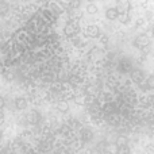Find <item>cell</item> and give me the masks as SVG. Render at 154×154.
I'll use <instances>...</instances> for the list:
<instances>
[{"instance_id": "26", "label": "cell", "mask_w": 154, "mask_h": 154, "mask_svg": "<svg viewBox=\"0 0 154 154\" xmlns=\"http://www.w3.org/2000/svg\"><path fill=\"white\" fill-rule=\"evenodd\" d=\"M4 119H5V118H4V114H3V112L0 111V126H2L3 123H4Z\"/></svg>"}, {"instance_id": "22", "label": "cell", "mask_w": 154, "mask_h": 154, "mask_svg": "<svg viewBox=\"0 0 154 154\" xmlns=\"http://www.w3.org/2000/svg\"><path fill=\"white\" fill-rule=\"evenodd\" d=\"M4 106H5V100H4V97H3V96H0V111L4 108Z\"/></svg>"}, {"instance_id": "20", "label": "cell", "mask_w": 154, "mask_h": 154, "mask_svg": "<svg viewBox=\"0 0 154 154\" xmlns=\"http://www.w3.org/2000/svg\"><path fill=\"white\" fill-rule=\"evenodd\" d=\"M128 19H130L128 14H123V15H120V22H122V23H126V22H128Z\"/></svg>"}, {"instance_id": "11", "label": "cell", "mask_w": 154, "mask_h": 154, "mask_svg": "<svg viewBox=\"0 0 154 154\" xmlns=\"http://www.w3.org/2000/svg\"><path fill=\"white\" fill-rule=\"evenodd\" d=\"M87 12L91 14V15L96 14V12H97V5H96L95 3H89V4L87 5Z\"/></svg>"}, {"instance_id": "21", "label": "cell", "mask_w": 154, "mask_h": 154, "mask_svg": "<svg viewBox=\"0 0 154 154\" xmlns=\"http://www.w3.org/2000/svg\"><path fill=\"white\" fill-rule=\"evenodd\" d=\"M80 5V0H72L70 2V8H79Z\"/></svg>"}, {"instance_id": "2", "label": "cell", "mask_w": 154, "mask_h": 154, "mask_svg": "<svg viewBox=\"0 0 154 154\" xmlns=\"http://www.w3.org/2000/svg\"><path fill=\"white\" fill-rule=\"evenodd\" d=\"M116 11L119 15H123V14H128L130 11V2L128 0H116Z\"/></svg>"}, {"instance_id": "18", "label": "cell", "mask_w": 154, "mask_h": 154, "mask_svg": "<svg viewBox=\"0 0 154 154\" xmlns=\"http://www.w3.org/2000/svg\"><path fill=\"white\" fill-rule=\"evenodd\" d=\"M138 87H139V89H141L142 92H146V91H149V88H147V85H146V81H142V82H139V84H138Z\"/></svg>"}, {"instance_id": "5", "label": "cell", "mask_w": 154, "mask_h": 154, "mask_svg": "<svg viewBox=\"0 0 154 154\" xmlns=\"http://www.w3.org/2000/svg\"><path fill=\"white\" fill-rule=\"evenodd\" d=\"M131 80H133L134 82H137V84H139V82L145 81V73H143V70H141V69H134L133 72H131Z\"/></svg>"}, {"instance_id": "9", "label": "cell", "mask_w": 154, "mask_h": 154, "mask_svg": "<svg viewBox=\"0 0 154 154\" xmlns=\"http://www.w3.org/2000/svg\"><path fill=\"white\" fill-rule=\"evenodd\" d=\"M57 109H58L60 112H68L69 111V104H68V101L60 100L58 103H57Z\"/></svg>"}, {"instance_id": "31", "label": "cell", "mask_w": 154, "mask_h": 154, "mask_svg": "<svg viewBox=\"0 0 154 154\" xmlns=\"http://www.w3.org/2000/svg\"><path fill=\"white\" fill-rule=\"evenodd\" d=\"M89 3H93V0H89Z\"/></svg>"}, {"instance_id": "25", "label": "cell", "mask_w": 154, "mask_h": 154, "mask_svg": "<svg viewBox=\"0 0 154 154\" xmlns=\"http://www.w3.org/2000/svg\"><path fill=\"white\" fill-rule=\"evenodd\" d=\"M152 16H153V14L150 12V11H147V12L145 14V18H146L145 20H150V18H152Z\"/></svg>"}, {"instance_id": "16", "label": "cell", "mask_w": 154, "mask_h": 154, "mask_svg": "<svg viewBox=\"0 0 154 154\" xmlns=\"http://www.w3.org/2000/svg\"><path fill=\"white\" fill-rule=\"evenodd\" d=\"M8 12V5L5 3H0V16H4Z\"/></svg>"}, {"instance_id": "14", "label": "cell", "mask_w": 154, "mask_h": 154, "mask_svg": "<svg viewBox=\"0 0 154 154\" xmlns=\"http://www.w3.org/2000/svg\"><path fill=\"white\" fill-rule=\"evenodd\" d=\"M131 150L128 146H120L116 149V154H130Z\"/></svg>"}, {"instance_id": "17", "label": "cell", "mask_w": 154, "mask_h": 154, "mask_svg": "<svg viewBox=\"0 0 154 154\" xmlns=\"http://www.w3.org/2000/svg\"><path fill=\"white\" fill-rule=\"evenodd\" d=\"M114 109H115V107H114V104L112 103H107L106 106H104V111L108 112V114L109 112H114Z\"/></svg>"}, {"instance_id": "6", "label": "cell", "mask_w": 154, "mask_h": 154, "mask_svg": "<svg viewBox=\"0 0 154 154\" xmlns=\"http://www.w3.org/2000/svg\"><path fill=\"white\" fill-rule=\"evenodd\" d=\"M49 7H50V11H53L56 15H60V14L64 12V5L58 2H51L49 4Z\"/></svg>"}, {"instance_id": "23", "label": "cell", "mask_w": 154, "mask_h": 154, "mask_svg": "<svg viewBox=\"0 0 154 154\" xmlns=\"http://www.w3.org/2000/svg\"><path fill=\"white\" fill-rule=\"evenodd\" d=\"M145 24V19H138L137 20V23H135V26L137 27H141V26H143Z\"/></svg>"}, {"instance_id": "15", "label": "cell", "mask_w": 154, "mask_h": 154, "mask_svg": "<svg viewBox=\"0 0 154 154\" xmlns=\"http://www.w3.org/2000/svg\"><path fill=\"white\" fill-rule=\"evenodd\" d=\"M146 85L149 89H154V75H150L146 80Z\"/></svg>"}, {"instance_id": "29", "label": "cell", "mask_w": 154, "mask_h": 154, "mask_svg": "<svg viewBox=\"0 0 154 154\" xmlns=\"http://www.w3.org/2000/svg\"><path fill=\"white\" fill-rule=\"evenodd\" d=\"M62 2H65V3H70L72 0H62Z\"/></svg>"}, {"instance_id": "13", "label": "cell", "mask_w": 154, "mask_h": 154, "mask_svg": "<svg viewBox=\"0 0 154 154\" xmlns=\"http://www.w3.org/2000/svg\"><path fill=\"white\" fill-rule=\"evenodd\" d=\"M92 137H93V134L91 133L88 128H84V130H82V139H84V141H91Z\"/></svg>"}, {"instance_id": "1", "label": "cell", "mask_w": 154, "mask_h": 154, "mask_svg": "<svg viewBox=\"0 0 154 154\" xmlns=\"http://www.w3.org/2000/svg\"><path fill=\"white\" fill-rule=\"evenodd\" d=\"M134 46H135V48H138V49H141V50L149 48V46H150L149 37H147L146 34H139L138 37L134 39Z\"/></svg>"}, {"instance_id": "27", "label": "cell", "mask_w": 154, "mask_h": 154, "mask_svg": "<svg viewBox=\"0 0 154 154\" xmlns=\"http://www.w3.org/2000/svg\"><path fill=\"white\" fill-rule=\"evenodd\" d=\"M100 39H101V43H107V37H106V35H103Z\"/></svg>"}, {"instance_id": "12", "label": "cell", "mask_w": 154, "mask_h": 154, "mask_svg": "<svg viewBox=\"0 0 154 154\" xmlns=\"http://www.w3.org/2000/svg\"><path fill=\"white\" fill-rule=\"evenodd\" d=\"M116 146H118V147H120V146H127V138H126V137H123V135L118 137V138H116Z\"/></svg>"}, {"instance_id": "10", "label": "cell", "mask_w": 154, "mask_h": 154, "mask_svg": "<svg viewBox=\"0 0 154 154\" xmlns=\"http://www.w3.org/2000/svg\"><path fill=\"white\" fill-rule=\"evenodd\" d=\"M15 107L18 109H24L27 107V100L24 97H16L15 99Z\"/></svg>"}, {"instance_id": "8", "label": "cell", "mask_w": 154, "mask_h": 154, "mask_svg": "<svg viewBox=\"0 0 154 154\" xmlns=\"http://www.w3.org/2000/svg\"><path fill=\"white\" fill-rule=\"evenodd\" d=\"M39 118H41L39 112H37V111H31V112L29 114V116H27V120H29L30 123H32V125H35V123H38Z\"/></svg>"}, {"instance_id": "30", "label": "cell", "mask_w": 154, "mask_h": 154, "mask_svg": "<svg viewBox=\"0 0 154 154\" xmlns=\"http://www.w3.org/2000/svg\"><path fill=\"white\" fill-rule=\"evenodd\" d=\"M152 32H153V35H154V26H153V30H152Z\"/></svg>"}, {"instance_id": "19", "label": "cell", "mask_w": 154, "mask_h": 154, "mask_svg": "<svg viewBox=\"0 0 154 154\" xmlns=\"http://www.w3.org/2000/svg\"><path fill=\"white\" fill-rule=\"evenodd\" d=\"M73 45H76V46H81L82 45V41H81V38H79V37H75L73 38Z\"/></svg>"}, {"instance_id": "3", "label": "cell", "mask_w": 154, "mask_h": 154, "mask_svg": "<svg viewBox=\"0 0 154 154\" xmlns=\"http://www.w3.org/2000/svg\"><path fill=\"white\" fill-rule=\"evenodd\" d=\"M64 32L68 37H75L77 32H79V24L75 23V22H69V23L65 26Z\"/></svg>"}, {"instance_id": "28", "label": "cell", "mask_w": 154, "mask_h": 154, "mask_svg": "<svg viewBox=\"0 0 154 154\" xmlns=\"http://www.w3.org/2000/svg\"><path fill=\"white\" fill-rule=\"evenodd\" d=\"M100 154H112L111 152H108V150H103V152H101Z\"/></svg>"}, {"instance_id": "7", "label": "cell", "mask_w": 154, "mask_h": 154, "mask_svg": "<svg viewBox=\"0 0 154 154\" xmlns=\"http://www.w3.org/2000/svg\"><path fill=\"white\" fill-rule=\"evenodd\" d=\"M106 16L108 20H115V19L119 18V14H118L116 8L109 7V8H107V11H106Z\"/></svg>"}, {"instance_id": "4", "label": "cell", "mask_w": 154, "mask_h": 154, "mask_svg": "<svg viewBox=\"0 0 154 154\" xmlns=\"http://www.w3.org/2000/svg\"><path fill=\"white\" fill-rule=\"evenodd\" d=\"M85 35L88 38H97L100 35V29H99L96 24H89V26L85 29Z\"/></svg>"}, {"instance_id": "24", "label": "cell", "mask_w": 154, "mask_h": 154, "mask_svg": "<svg viewBox=\"0 0 154 154\" xmlns=\"http://www.w3.org/2000/svg\"><path fill=\"white\" fill-rule=\"evenodd\" d=\"M75 101H76L77 104H81V103H84V100H82V99H81V96H76V97H75Z\"/></svg>"}]
</instances>
